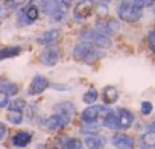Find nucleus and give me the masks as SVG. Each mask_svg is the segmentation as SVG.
Instances as JSON below:
<instances>
[{"instance_id": "7c9ffc66", "label": "nucleus", "mask_w": 155, "mask_h": 149, "mask_svg": "<svg viewBox=\"0 0 155 149\" xmlns=\"http://www.w3.org/2000/svg\"><path fill=\"white\" fill-rule=\"evenodd\" d=\"M5 137H6V126H5V123L0 122V141H2Z\"/></svg>"}, {"instance_id": "c9c22d12", "label": "nucleus", "mask_w": 155, "mask_h": 149, "mask_svg": "<svg viewBox=\"0 0 155 149\" xmlns=\"http://www.w3.org/2000/svg\"><path fill=\"white\" fill-rule=\"evenodd\" d=\"M99 2H101V3H104V5H108V3L111 2V0H99Z\"/></svg>"}, {"instance_id": "aec40b11", "label": "nucleus", "mask_w": 155, "mask_h": 149, "mask_svg": "<svg viewBox=\"0 0 155 149\" xmlns=\"http://www.w3.org/2000/svg\"><path fill=\"white\" fill-rule=\"evenodd\" d=\"M21 47L20 46H9V47H3L0 49V61L2 59H8V58H14L17 55H20Z\"/></svg>"}, {"instance_id": "a878e982", "label": "nucleus", "mask_w": 155, "mask_h": 149, "mask_svg": "<svg viewBox=\"0 0 155 149\" xmlns=\"http://www.w3.org/2000/svg\"><path fill=\"white\" fill-rule=\"evenodd\" d=\"M8 120L12 125H20L23 122V114L21 113H9L8 114Z\"/></svg>"}, {"instance_id": "ddd939ff", "label": "nucleus", "mask_w": 155, "mask_h": 149, "mask_svg": "<svg viewBox=\"0 0 155 149\" xmlns=\"http://www.w3.org/2000/svg\"><path fill=\"white\" fill-rule=\"evenodd\" d=\"M58 59H59V49L58 47H47L41 55V62L44 65H49V67L55 65L58 62Z\"/></svg>"}, {"instance_id": "f704fd0d", "label": "nucleus", "mask_w": 155, "mask_h": 149, "mask_svg": "<svg viewBox=\"0 0 155 149\" xmlns=\"http://www.w3.org/2000/svg\"><path fill=\"white\" fill-rule=\"evenodd\" d=\"M149 131H155V120L152 122V125H149Z\"/></svg>"}, {"instance_id": "393cba45", "label": "nucleus", "mask_w": 155, "mask_h": 149, "mask_svg": "<svg viewBox=\"0 0 155 149\" xmlns=\"http://www.w3.org/2000/svg\"><path fill=\"white\" fill-rule=\"evenodd\" d=\"M97 98H99V93H97V90H94V88H90L84 96H82V101L85 102V104H88V105H93V104H96V101H97Z\"/></svg>"}, {"instance_id": "5701e85b", "label": "nucleus", "mask_w": 155, "mask_h": 149, "mask_svg": "<svg viewBox=\"0 0 155 149\" xmlns=\"http://www.w3.org/2000/svg\"><path fill=\"white\" fill-rule=\"evenodd\" d=\"M99 129H101V125H99L97 122H93V123H82V128H81V131H82L84 134H87V135H94Z\"/></svg>"}, {"instance_id": "9d476101", "label": "nucleus", "mask_w": 155, "mask_h": 149, "mask_svg": "<svg viewBox=\"0 0 155 149\" xmlns=\"http://www.w3.org/2000/svg\"><path fill=\"white\" fill-rule=\"evenodd\" d=\"M111 143L117 147V149H134V138L128 134H123V132H117L111 137Z\"/></svg>"}, {"instance_id": "e433bc0d", "label": "nucleus", "mask_w": 155, "mask_h": 149, "mask_svg": "<svg viewBox=\"0 0 155 149\" xmlns=\"http://www.w3.org/2000/svg\"><path fill=\"white\" fill-rule=\"evenodd\" d=\"M152 11H153V12H155V6H153V9H152Z\"/></svg>"}, {"instance_id": "f8f14e48", "label": "nucleus", "mask_w": 155, "mask_h": 149, "mask_svg": "<svg viewBox=\"0 0 155 149\" xmlns=\"http://www.w3.org/2000/svg\"><path fill=\"white\" fill-rule=\"evenodd\" d=\"M53 111H55V114H61V116L67 117L68 120H71L73 116H74V113H76V108H74V105H73L71 102L64 101V102L56 104V105L53 107Z\"/></svg>"}, {"instance_id": "cd10ccee", "label": "nucleus", "mask_w": 155, "mask_h": 149, "mask_svg": "<svg viewBox=\"0 0 155 149\" xmlns=\"http://www.w3.org/2000/svg\"><path fill=\"white\" fill-rule=\"evenodd\" d=\"M152 110H153V107H152V104H150V102L144 101V102L141 104V114H144V116H149V114L152 113Z\"/></svg>"}, {"instance_id": "7ed1b4c3", "label": "nucleus", "mask_w": 155, "mask_h": 149, "mask_svg": "<svg viewBox=\"0 0 155 149\" xmlns=\"http://www.w3.org/2000/svg\"><path fill=\"white\" fill-rule=\"evenodd\" d=\"M81 38L85 40V41H88L90 44L99 47V49H110V47L113 46L110 37L102 35V34H99V32L94 31V29H85V31H82V32H81Z\"/></svg>"}, {"instance_id": "dca6fc26", "label": "nucleus", "mask_w": 155, "mask_h": 149, "mask_svg": "<svg viewBox=\"0 0 155 149\" xmlns=\"http://www.w3.org/2000/svg\"><path fill=\"white\" fill-rule=\"evenodd\" d=\"M32 141V134L28 131H18L14 137H12V144L17 147H25Z\"/></svg>"}, {"instance_id": "1a4fd4ad", "label": "nucleus", "mask_w": 155, "mask_h": 149, "mask_svg": "<svg viewBox=\"0 0 155 149\" xmlns=\"http://www.w3.org/2000/svg\"><path fill=\"white\" fill-rule=\"evenodd\" d=\"M117 116V129H129L134 123V114L126 110V108H120L116 113Z\"/></svg>"}, {"instance_id": "39448f33", "label": "nucleus", "mask_w": 155, "mask_h": 149, "mask_svg": "<svg viewBox=\"0 0 155 149\" xmlns=\"http://www.w3.org/2000/svg\"><path fill=\"white\" fill-rule=\"evenodd\" d=\"M94 9H96L94 0H81V2L73 8V17L78 22H84L94 12Z\"/></svg>"}, {"instance_id": "a211bd4d", "label": "nucleus", "mask_w": 155, "mask_h": 149, "mask_svg": "<svg viewBox=\"0 0 155 149\" xmlns=\"http://www.w3.org/2000/svg\"><path fill=\"white\" fill-rule=\"evenodd\" d=\"M141 149H155V131H147L140 137Z\"/></svg>"}, {"instance_id": "72a5a7b5", "label": "nucleus", "mask_w": 155, "mask_h": 149, "mask_svg": "<svg viewBox=\"0 0 155 149\" xmlns=\"http://www.w3.org/2000/svg\"><path fill=\"white\" fill-rule=\"evenodd\" d=\"M52 88H55V90H67L68 87H67V85H58V84H53Z\"/></svg>"}, {"instance_id": "c756f323", "label": "nucleus", "mask_w": 155, "mask_h": 149, "mask_svg": "<svg viewBox=\"0 0 155 149\" xmlns=\"http://www.w3.org/2000/svg\"><path fill=\"white\" fill-rule=\"evenodd\" d=\"M147 41H149V47L152 49V52L155 53V31H150L147 35Z\"/></svg>"}, {"instance_id": "2f4dec72", "label": "nucleus", "mask_w": 155, "mask_h": 149, "mask_svg": "<svg viewBox=\"0 0 155 149\" xmlns=\"http://www.w3.org/2000/svg\"><path fill=\"white\" fill-rule=\"evenodd\" d=\"M8 9L5 8V6H2V5H0V18H6L8 17Z\"/></svg>"}, {"instance_id": "423d86ee", "label": "nucleus", "mask_w": 155, "mask_h": 149, "mask_svg": "<svg viewBox=\"0 0 155 149\" xmlns=\"http://www.w3.org/2000/svg\"><path fill=\"white\" fill-rule=\"evenodd\" d=\"M94 26H96V31H97L99 34L107 35V37L116 34V32L119 31V28H120L119 22L114 20V18H110V17H99V18L96 20V25H94Z\"/></svg>"}, {"instance_id": "f3484780", "label": "nucleus", "mask_w": 155, "mask_h": 149, "mask_svg": "<svg viewBox=\"0 0 155 149\" xmlns=\"http://www.w3.org/2000/svg\"><path fill=\"white\" fill-rule=\"evenodd\" d=\"M0 91L5 93L6 96H15L18 93V85L15 82H11L9 79L0 78Z\"/></svg>"}, {"instance_id": "f257e3e1", "label": "nucleus", "mask_w": 155, "mask_h": 149, "mask_svg": "<svg viewBox=\"0 0 155 149\" xmlns=\"http://www.w3.org/2000/svg\"><path fill=\"white\" fill-rule=\"evenodd\" d=\"M117 15L126 23H135L143 15V5L138 0H122L117 6Z\"/></svg>"}, {"instance_id": "bb28decb", "label": "nucleus", "mask_w": 155, "mask_h": 149, "mask_svg": "<svg viewBox=\"0 0 155 149\" xmlns=\"http://www.w3.org/2000/svg\"><path fill=\"white\" fill-rule=\"evenodd\" d=\"M2 2L6 5L5 8H8V9H17L18 6H21L25 3V0H2Z\"/></svg>"}, {"instance_id": "0eeeda50", "label": "nucleus", "mask_w": 155, "mask_h": 149, "mask_svg": "<svg viewBox=\"0 0 155 149\" xmlns=\"http://www.w3.org/2000/svg\"><path fill=\"white\" fill-rule=\"evenodd\" d=\"M110 110H107L105 107H102V105H90V107H87L84 111H82V114H81V117H82V122L84 123H93V122H97V119L102 116V114H107Z\"/></svg>"}, {"instance_id": "f03ea898", "label": "nucleus", "mask_w": 155, "mask_h": 149, "mask_svg": "<svg viewBox=\"0 0 155 149\" xmlns=\"http://www.w3.org/2000/svg\"><path fill=\"white\" fill-rule=\"evenodd\" d=\"M73 55L79 61L90 62V61H94V59L101 58L104 53H102V50H99V47H96L90 43H79V44H76V47L73 50Z\"/></svg>"}, {"instance_id": "4be33fe9", "label": "nucleus", "mask_w": 155, "mask_h": 149, "mask_svg": "<svg viewBox=\"0 0 155 149\" xmlns=\"http://www.w3.org/2000/svg\"><path fill=\"white\" fill-rule=\"evenodd\" d=\"M25 108H26V101H23V99H14L8 105L9 113H23Z\"/></svg>"}, {"instance_id": "2eb2a0df", "label": "nucleus", "mask_w": 155, "mask_h": 149, "mask_svg": "<svg viewBox=\"0 0 155 149\" xmlns=\"http://www.w3.org/2000/svg\"><path fill=\"white\" fill-rule=\"evenodd\" d=\"M61 32L58 29H50V31H46L43 35L38 37V44H43V46H50L53 44L58 38H59Z\"/></svg>"}, {"instance_id": "9b49d317", "label": "nucleus", "mask_w": 155, "mask_h": 149, "mask_svg": "<svg viewBox=\"0 0 155 149\" xmlns=\"http://www.w3.org/2000/svg\"><path fill=\"white\" fill-rule=\"evenodd\" d=\"M68 123H70V120L67 117H64L61 114H52L46 120V128L50 131H58V129H62L64 126H67Z\"/></svg>"}, {"instance_id": "6ab92c4d", "label": "nucleus", "mask_w": 155, "mask_h": 149, "mask_svg": "<svg viewBox=\"0 0 155 149\" xmlns=\"http://www.w3.org/2000/svg\"><path fill=\"white\" fill-rule=\"evenodd\" d=\"M117 99H119V91H117L116 87L108 85V87L104 88V101H105V104L111 105V104L117 102Z\"/></svg>"}, {"instance_id": "412c9836", "label": "nucleus", "mask_w": 155, "mask_h": 149, "mask_svg": "<svg viewBox=\"0 0 155 149\" xmlns=\"http://www.w3.org/2000/svg\"><path fill=\"white\" fill-rule=\"evenodd\" d=\"M104 126L108 129H117V116L114 111H108L104 117Z\"/></svg>"}, {"instance_id": "4468645a", "label": "nucleus", "mask_w": 155, "mask_h": 149, "mask_svg": "<svg viewBox=\"0 0 155 149\" xmlns=\"http://www.w3.org/2000/svg\"><path fill=\"white\" fill-rule=\"evenodd\" d=\"M84 144L88 147V149H104L105 144H107V140L102 137V135H87L84 138Z\"/></svg>"}, {"instance_id": "473e14b6", "label": "nucleus", "mask_w": 155, "mask_h": 149, "mask_svg": "<svg viewBox=\"0 0 155 149\" xmlns=\"http://www.w3.org/2000/svg\"><path fill=\"white\" fill-rule=\"evenodd\" d=\"M138 2L143 5V8L144 6H152L153 3H155V0H138Z\"/></svg>"}, {"instance_id": "b1692460", "label": "nucleus", "mask_w": 155, "mask_h": 149, "mask_svg": "<svg viewBox=\"0 0 155 149\" xmlns=\"http://www.w3.org/2000/svg\"><path fill=\"white\" fill-rule=\"evenodd\" d=\"M62 149H84V143L78 138H67L62 144Z\"/></svg>"}, {"instance_id": "6e6552de", "label": "nucleus", "mask_w": 155, "mask_h": 149, "mask_svg": "<svg viewBox=\"0 0 155 149\" xmlns=\"http://www.w3.org/2000/svg\"><path fill=\"white\" fill-rule=\"evenodd\" d=\"M49 81L47 78H44L43 74H35L31 85H29V90H28V94L29 96H37V94H41L47 87H49Z\"/></svg>"}, {"instance_id": "c85d7f7f", "label": "nucleus", "mask_w": 155, "mask_h": 149, "mask_svg": "<svg viewBox=\"0 0 155 149\" xmlns=\"http://www.w3.org/2000/svg\"><path fill=\"white\" fill-rule=\"evenodd\" d=\"M8 105H9V96L0 91V108H6Z\"/></svg>"}, {"instance_id": "20e7f679", "label": "nucleus", "mask_w": 155, "mask_h": 149, "mask_svg": "<svg viewBox=\"0 0 155 149\" xmlns=\"http://www.w3.org/2000/svg\"><path fill=\"white\" fill-rule=\"evenodd\" d=\"M38 15H40L38 6L34 5V3H29V5H26L25 8H21V9L17 12V25H18V26L34 25V23L38 20Z\"/></svg>"}]
</instances>
